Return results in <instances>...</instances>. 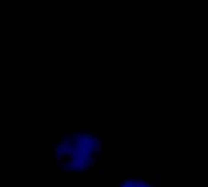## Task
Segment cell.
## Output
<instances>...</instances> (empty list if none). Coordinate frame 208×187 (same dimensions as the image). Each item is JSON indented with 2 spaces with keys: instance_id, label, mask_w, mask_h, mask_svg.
<instances>
[{
  "instance_id": "2",
  "label": "cell",
  "mask_w": 208,
  "mask_h": 187,
  "mask_svg": "<svg viewBox=\"0 0 208 187\" xmlns=\"http://www.w3.org/2000/svg\"><path fill=\"white\" fill-rule=\"evenodd\" d=\"M118 187H155V186L148 180L139 178V176H128V178L123 179L118 183Z\"/></svg>"
},
{
  "instance_id": "1",
  "label": "cell",
  "mask_w": 208,
  "mask_h": 187,
  "mask_svg": "<svg viewBox=\"0 0 208 187\" xmlns=\"http://www.w3.org/2000/svg\"><path fill=\"white\" fill-rule=\"evenodd\" d=\"M101 136L86 129L61 133L53 146L57 169L65 173H86L95 168L101 153Z\"/></svg>"
}]
</instances>
